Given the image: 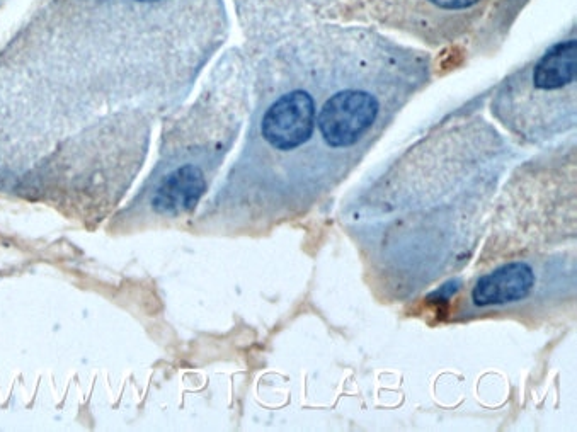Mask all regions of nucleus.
<instances>
[{
    "instance_id": "1",
    "label": "nucleus",
    "mask_w": 577,
    "mask_h": 432,
    "mask_svg": "<svg viewBox=\"0 0 577 432\" xmlns=\"http://www.w3.org/2000/svg\"><path fill=\"white\" fill-rule=\"evenodd\" d=\"M516 157L484 114H452L344 196L339 227L378 302H416L469 266Z\"/></svg>"
},
{
    "instance_id": "2",
    "label": "nucleus",
    "mask_w": 577,
    "mask_h": 432,
    "mask_svg": "<svg viewBox=\"0 0 577 432\" xmlns=\"http://www.w3.org/2000/svg\"><path fill=\"white\" fill-rule=\"evenodd\" d=\"M324 45L326 19H320L244 53L251 67L249 128L215 199L237 230L266 234L302 218Z\"/></svg>"
},
{
    "instance_id": "3",
    "label": "nucleus",
    "mask_w": 577,
    "mask_h": 432,
    "mask_svg": "<svg viewBox=\"0 0 577 432\" xmlns=\"http://www.w3.org/2000/svg\"><path fill=\"white\" fill-rule=\"evenodd\" d=\"M435 57L366 24L326 19L317 130L302 216L348 179L407 104L435 79Z\"/></svg>"
},
{
    "instance_id": "4",
    "label": "nucleus",
    "mask_w": 577,
    "mask_h": 432,
    "mask_svg": "<svg viewBox=\"0 0 577 432\" xmlns=\"http://www.w3.org/2000/svg\"><path fill=\"white\" fill-rule=\"evenodd\" d=\"M489 114L509 135L533 147L576 130V26L494 87Z\"/></svg>"
},
{
    "instance_id": "5",
    "label": "nucleus",
    "mask_w": 577,
    "mask_h": 432,
    "mask_svg": "<svg viewBox=\"0 0 577 432\" xmlns=\"http://www.w3.org/2000/svg\"><path fill=\"white\" fill-rule=\"evenodd\" d=\"M576 252H525L492 262L470 279L450 312V324L513 317L528 322L552 317L576 302Z\"/></svg>"
},
{
    "instance_id": "6",
    "label": "nucleus",
    "mask_w": 577,
    "mask_h": 432,
    "mask_svg": "<svg viewBox=\"0 0 577 432\" xmlns=\"http://www.w3.org/2000/svg\"><path fill=\"white\" fill-rule=\"evenodd\" d=\"M516 0H332L326 18L366 24L404 36L429 52L472 43L491 45L508 31L504 12L515 18Z\"/></svg>"
},
{
    "instance_id": "7",
    "label": "nucleus",
    "mask_w": 577,
    "mask_h": 432,
    "mask_svg": "<svg viewBox=\"0 0 577 432\" xmlns=\"http://www.w3.org/2000/svg\"><path fill=\"white\" fill-rule=\"evenodd\" d=\"M332 0H234L235 14L244 35V50L259 48L295 29L326 18Z\"/></svg>"
},
{
    "instance_id": "8",
    "label": "nucleus",
    "mask_w": 577,
    "mask_h": 432,
    "mask_svg": "<svg viewBox=\"0 0 577 432\" xmlns=\"http://www.w3.org/2000/svg\"><path fill=\"white\" fill-rule=\"evenodd\" d=\"M212 176L195 164H179L166 172L155 184L150 206L155 213L179 216L191 213L200 205L210 188Z\"/></svg>"
}]
</instances>
